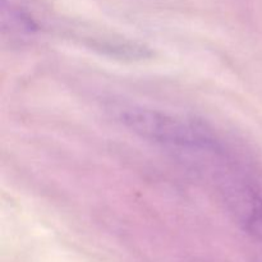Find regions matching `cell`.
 Wrapping results in <instances>:
<instances>
[{
    "instance_id": "obj_1",
    "label": "cell",
    "mask_w": 262,
    "mask_h": 262,
    "mask_svg": "<svg viewBox=\"0 0 262 262\" xmlns=\"http://www.w3.org/2000/svg\"><path fill=\"white\" fill-rule=\"evenodd\" d=\"M119 120L130 132L154 143L189 156H204L223 150V141L202 122L155 109L130 106L122 109Z\"/></svg>"
},
{
    "instance_id": "obj_2",
    "label": "cell",
    "mask_w": 262,
    "mask_h": 262,
    "mask_svg": "<svg viewBox=\"0 0 262 262\" xmlns=\"http://www.w3.org/2000/svg\"><path fill=\"white\" fill-rule=\"evenodd\" d=\"M210 160L215 166L217 191L228 211L248 235L262 242L261 181L229 150L211 156Z\"/></svg>"
},
{
    "instance_id": "obj_3",
    "label": "cell",
    "mask_w": 262,
    "mask_h": 262,
    "mask_svg": "<svg viewBox=\"0 0 262 262\" xmlns=\"http://www.w3.org/2000/svg\"><path fill=\"white\" fill-rule=\"evenodd\" d=\"M46 20L19 0H3L2 31L10 40H32L46 30Z\"/></svg>"
}]
</instances>
